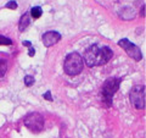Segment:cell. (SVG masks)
I'll return each mask as SVG.
<instances>
[{
	"mask_svg": "<svg viewBox=\"0 0 146 138\" xmlns=\"http://www.w3.org/2000/svg\"><path fill=\"white\" fill-rule=\"evenodd\" d=\"M113 56V52L108 47H101V45L94 44L89 47L84 53V61L89 67L102 66L107 64Z\"/></svg>",
	"mask_w": 146,
	"mask_h": 138,
	"instance_id": "1",
	"label": "cell"
},
{
	"mask_svg": "<svg viewBox=\"0 0 146 138\" xmlns=\"http://www.w3.org/2000/svg\"><path fill=\"white\" fill-rule=\"evenodd\" d=\"M83 66H84L83 58L78 53L68 54L65 59V62H63V70H65V72L68 76L79 75L83 71Z\"/></svg>",
	"mask_w": 146,
	"mask_h": 138,
	"instance_id": "2",
	"label": "cell"
},
{
	"mask_svg": "<svg viewBox=\"0 0 146 138\" xmlns=\"http://www.w3.org/2000/svg\"><path fill=\"white\" fill-rule=\"evenodd\" d=\"M119 84H121V78L117 77H112L105 81L101 88V93H102V100L106 103L107 107L112 105V98L116 94L118 88H119Z\"/></svg>",
	"mask_w": 146,
	"mask_h": 138,
	"instance_id": "3",
	"label": "cell"
},
{
	"mask_svg": "<svg viewBox=\"0 0 146 138\" xmlns=\"http://www.w3.org/2000/svg\"><path fill=\"white\" fill-rule=\"evenodd\" d=\"M130 103L138 109H145V86H134L130 90Z\"/></svg>",
	"mask_w": 146,
	"mask_h": 138,
	"instance_id": "4",
	"label": "cell"
},
{
	"mask_svg": "<svg viewBox=\"0 0 146 138\" xmlns=\"http://www.w3.org/2000/svg\"><path fill=\"white\" fill-rule=\"evenodd\" d=\"M25 125L32 132L38 133L44 128V117L39 113L28 114L25 119Z\"/></svg>",
	"mask_w": 146,
	"mask_h": 138,
	"instance_id": "5",
	"label": "cell"
},
{
	"mask_svg": "<svg viewBox=\"0 0 146 138\" xmlns=\"http://www.w3.org/2000/svg\"><path fill=\"white\" fill-rule=\"evenodd\" d=\"M118 45L122 47V49H124V52L129 55L131 59H134L135 61H140L143 59V54H141V50L139 47H136L135 44H133L131 42H129L128 39L123 38L118 42Z\"/></svg>",
	"mask_w": 146,
	"mask_h": 138,
	"instance_id": "6",
	"label": "cell"
},
{
	"mask_svg": "<svg viewBox=\"0 0 146 138\" xmlns=\"http://www.w3.org/2000/svg\"><path fill=\"white\" fill-rule=\"evenodd\" d=\"M61 39V34L56 31H49L46 33H44L42 37L43 44L45 47H51V45H55L56 43L60 42Z\"/></svg>",
	"mask_w": 146,
	"mask_h": 138,
	"instance_id": "7",
	"label": "cell"
},
{
	"mask_svg": "<svg viewBox=\"0 0 146 138\" xmlns=\"http://www.w3.org/2000/svg\"><path fill=\"white\" fill-rule=\"evenodd\" d=\"M29 22H31L29 15H28V13H25V15L21 17V20H20V25H18V28H20V31H21V32H23V31L27 28V27H28Z\"/></svg>",
	"mask_w": 146,
	"mask_h": 138,
	"instance_id": "8",
	"label": "cell"
},
{
	"mask_svg": "<svg viewBox=\"0 0 146 138\" xmlns=\"http://www.w3.org/2000/svg\"><path fill=\"white\" fill-rule=\"evenodd\" d=\"M42 7H39V6H34V7H32L31 9V15L33 18H39L40 16H42Z\"/></svg>",
	"mask_w": 146,
	"mask_h": 138,
	"instance_id": "9",
	"label": "cell"
},
{
	"mask_svg": "<svg viewBox=\"0 0 146 138\" xmlns=\"http://www.w3.org/2000/svg\"><path fill=\"white\" fill-rule=\"evenodd\" d=\"M7 70V64L4 59H0V77H3L5 75V72Z\"/></svg>",
	"mask_w": 146,
	"mask_h": 138,
	"instance_id": "10",
	"label": "cell"
},
{
	"mask_svg": "<svg viewBox=\"0 0 146 138\" xmlns=\"http://www.w3.org/2000/svg\"><path fill=\"white\" fill-rule=\"evenodd\" d=\"M23 81H25V84L27 86V87H31V86H33L34 84V77L33 76H25V78H23Z\"/></svg>",
	"mask_w": 146,
	"mask_h": 138,
	"instance_id": "11",
	"label": "cell"
},
{
	"mask_svg": "<svg viewBox=\"0 0 146 138\" xmlns=\"http://www.w3.org/2000/svg\"><path fill=\"white\" fill-rule=\"evenodd\" d=\"M11 44H12V40L10 38L0 36V45H11Z\"/></svg>",
	"mask_w": 146,
	"mask_h": 138,
	"instance_id": "12",
	"label": "cell"
},
{
	"mask_svg": "<svg viewBox=\"0 0 146 138\" xmlns=\"http://www.w3.org/2000/svg\"><path fill=\"white\" fill-rule=\"evenodd\" d=\"M5 7H7V9H12V10H15V9L17 7V3L16 1H9L6 5H5Z\"/></svg>",
	"mask_w": 146,
	"mask_h": 138,
	"instance_id": "13",
	"label": "cell"
},
{
	"mask_svg": "<svg viewBox=\"0 0 146 138\" xmlns=\"http://www.w3.org/2000/svg\"><path fill=\"white\" fill-rule=\"evenodd\" d=\"M43 96H44V99H46V100H52V98H51V92H50V90H48L46 93H44Z\"/></svg>",
	"mask_w": 146,
	"mask_h": 138,
	"instance_id": "14",
	"label": "cell"
},
{
	"mask_svg": "<svg viewBox=\"0 0 146 138\" xmlns=\"http://www.w3.org/2000/svg\"><path fill=\"white\" fill-rule=\"evenodd\" d=\"M34 54H35V50L32 48V47H29V53H28V55H29V56H33Z\"/></svg>",
	"mask_w": 146,
	"mask_h": 138,
	"instance_id": "15",
	"label": "cell"
},
{
	"mask_svg": "<svg viewBox=\"0 0 146 138\" xmlns=\"http://www.w3.org/2000/svg\"><path fill=\"white\" fill-rule=\"evenodd\" d=\"M23 45H26V47H31V43L29 42H23Z\"/></svg>",
	"mask_w": 146,
	"mask_h": 138,
	"instance_id": "16",
	"label": "cell"
}]
</instances>
